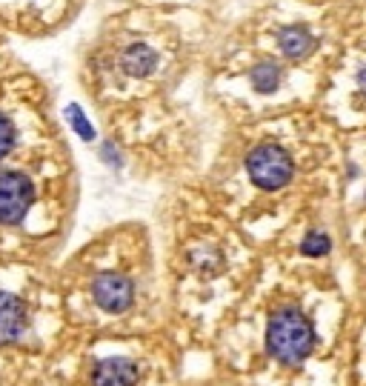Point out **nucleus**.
Returning <instances> with one entry per match:
<instances>
[{
	"mask_svg": "<svg viewBox=\"0 0 366 386\" xmlns=\"http://www.w3.org/2000/svg\"><path fill=\"white\" fill-rule=\"evenodd\" d=\"M92 298H95V304L103 312L120 315L135 301V283L120 272H101L95 281H92Z\"/></svg>",
	"mask_w": 366,
	"mask_h": 386,
	"instance_id": "4",
	"label": "nucleus"
},
{
	"mask_svg": "<svg viewBox=\"0 0 366 386\" xmlns=\"http://www.w3.org/2000/svg\"><path fill=\"white\" fill-rule=\"evenodd\" d=\"M358 86L366 92V64H363V66H360V72H358Z\"/></svg>",
	"mask_w": 366,
	"mask_h": 386,
	"instance_id": "13",
	"label": "nucleus"
},
{
	"mask_svg": "<svg viewBox=\"0 0 366 386\" xmlns=\"http://www.w3.org/2000/svg\"><path fill=\"white\" fill-rule=\"evenodd\" d=\"M66 117H69L72 129H75L83 140H95V129H92V124L86 121V114H83V109H80L78 103H72V106L66 109Z\"/></svg>",
	"mask_w": 366,
	"mask_h": 386,
	"instance_id": "11",
	"label": "nucleus"
},
{
	"mask_svg": "<svg viewBox=\"0 0 366 386\" xmlns=\"http://www.w3.org/2000/svg\"><path fill=\"white\" fill-rule=\"evenodd\" d=\"M278 46H281L284 57H289V61H307V57L315 52L318 40L307 26H286L278 32Z\"/></svg>",
	"mask_w": 366,
	"mask_h": 386,
	"instance_id": "7",
	"label": "nucleus"
},
{
	"mask_svg": "<svg viewBox=\"0 0 366 386\" xmlns=\"http://www.w3.org/2000/svg\"><path fill=\"white\" fill-rule=\"evenodd\" d=\"M249 83H252L255 92L272 95L274 89L281 86V66H274V64H269V61L258 64V66L252 69V75H249Z\"/></svg>",
	"mask_w": 366,
	"mask_h": 386,
	"instance_id": "9",
	"label": "nucleus"
},
{
	"mask_svg": "<svg viewBox=\"0 0 366 386\" xmlns=\"http://www.w3.org/2000/svg\"><path fill=\"white\" fill-rule=\"evenodd\" d=\"M140 369L132 358H103L92 369V386H138Z\"/></svg>",
	"mask_w": 366,
	"mask_h": 386,
	"instance_id": "5",
	"label": "nucleus"
},
{
	"mask_svg": "<svg viewBox=\"0 0 366 386\" xmlns=\"http://www.w3.org/2000/svg\"><path fill=\"white\" fill-rule=\"evenodd\" d=\"M155 66H158V54L146 43H132L124 52V69L132 77H146L149 72H155Z\"/></svg>",
	"mask_w": 366,
	"mask_h": 386,
	"instance_id": "8",
	"label": "nucleus"
},
{
	"mask_svg": "<svg viewBox=\"0 0 366 386\" xmlns=\"http://www.w3.org/2000/svg\"><path fill=\"white\" fill-rule=\"evenodd\" d=\"M35 203V186L23 172H0V223L17 226Z\"/></svg>",
	"mask_w": 366,
	"mask_h": 386,
	"instance_id": "3",
	"label": "nucleus"
},
{
	"mask_svg": "<svg viewBox=\"0 0 366 386\" xmlns=\"http://www.w3.org/2000/svg\"><path fill=\"white\" fill-rule=\"evenodd\" d=\"M247 175H249V181L258 189L274 192V189H284L292 181L295 163H292L289 152L281 149V146L261 143V146H255V149L249 152V158H247Z\"/></svg>",
	"mask_w": 366,
	"mask_h": 386,
	"instance_id": "2",
	"label": "nucleus"
},
{
	"mask_svg": "<svg viewBox=\"0 0 366 386\" xmlns=\"http://www.w3.org/2000/svg\"><path fill=\"white\" fill-rule=\"evenodd\" d=\"M15 146V126L6 114H0V161H3Z\"/></svg>",
	"mask_w": 366,
	"mask_h": 386,
	"instance_id": "12",
	"label": "nucleus"
},
{
	"mask_svg": "<svg viewBox=\"0 0 366 386\" xmlns=\"http://www.w3.org/2000/svg\"><path fill=\"white\" fill-rule=\"evenodd\" d=\"M315 349V326L295 306L278 309L266 323V352L284 366H300Z\"/></svg>",
	"mask_w": 366,
	"mask_h": 386,
	"instance_id": "1",
	"label": "nucleus"
},
{
	"mask_svg": "<svg viewBox=\"0 0 366 386\" xmlns=\"http://www.w3.org/2000/svg\"><path fill=\"white\" fill-rule=\"evenodd\" d=\"M26 329V306L17 295L0 292V346L15 343Z\"/></svg>",
	"mask_w": 366,
	"mask_h": 386,
	"instance_id": "6",
	"label": "nucleus"
},
{
	"mask_svg": "<svg viewBox=\"0 0 366 386\" xmlns=\"http://www.w3.org/2000/svg\"><path fill=\"white\" fill-rule=\"evenodd\" d=\"M329 249H332V237L326 232H318V229L307 232V235H303V241H300V252L307 255V258L329 255Z\"/></svg>",
	"mask_w": 366,
	"mask_h": 386,
	"instance_id": "10",
	"label": "nucleus"
}]
</instances>
